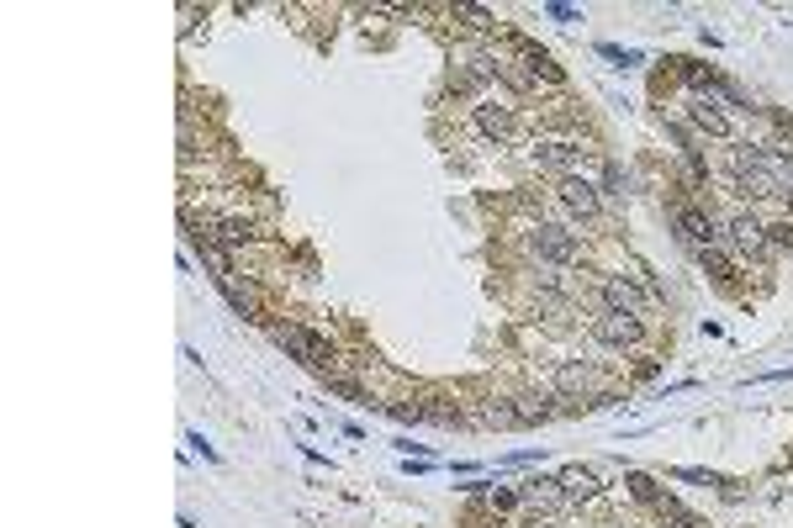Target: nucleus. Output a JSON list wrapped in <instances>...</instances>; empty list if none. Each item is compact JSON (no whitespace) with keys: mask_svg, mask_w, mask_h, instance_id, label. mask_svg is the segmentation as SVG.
Listing matches in <instances>:
<instances>
[{"mask_svg":"<svg viewBox=\"0 0 793 528\" xmlns=\"http://www.w3.org/2000/svg\"><path fill=\"white\" fill-rule=\"evenodd\" d=\"M651 307V291L635 286L630 275H603L598 280V312H624V317H645Z\"/></svg>","mask_w":793,"mask_h":528,"instance_id":"7","label":"nucleus"},{"mask_svg":"<svg viewBox=\"0 0 793 528\" xmlns=\"http://www.w3.org/2000/svg\"><path fill=\"white\" fill-rule=\"evenodd\" d=\"M297 449H302V460H312V465H323V470H334V460H328V455H323L318 444H297Z\"/></svg>","mask_w":793,"mask_h":528,"instance_id":"32","label":"nucleus"},{"mask_svg":"<svg viewBox=\"0 0 793 528\" xmlns=\"http://www.w3.org/2000/svg\"><path fill=\"white\" fill-rule=\"evenodd\" d=\"M624 497L630 502H640V507H656L661 497H667V486H661L651 470H635V465H624Z\"/></svg>","mask_w":793,"mask_h":528,"instance_id":"20","label":"nucleus"},{"mask_svg":"<svg viewBox=\"0 0 793 528\" xmlns=\"http://www.w3.org/2000/svg\"><path fill=\"white\" fill-rule=\"evenodd\" d=\"M466 423H482V428H519V412H513V396H497V391H487L476 407H466Z\"/></svg>","mask_w":793,"mask_h":528,"instance_id":"17","label":"nucleus"},{"mask_svg":"<svg viewBox=\"0 0 793 528\" xmlns=\"http://www.w3.org/2000/svg\"><path fill=\"white\" fill-rule=\"evenodd\" d=\"M556 481H561L566 507H593V502H603V492H608L598 470H593V465H577V460L561 465V470H556Z\"/></svg>","mask_w":793,"mask_h":528,"instance_id":"9","label":"nucleus"},{"mask_svg":"<svg viewBox=\"0 0 793 528\" xmlns=\"http://www.w3.org/2000/svg\"><path fill=\"white\" fill-rule=\"evenodd\" d=\"M381 412H386L392 423H402V428H418V423H423V407L413 402V396H402V402H386Z\"/></svg>","mask_w":793,"mask_h":528,"instance_id":"26","label":"nucleus"},{"mask_svg":"<svg viewBox=\"0 0 793 528\" xmlns=\"http://www.w3.org/2000/svg\"><path fill=\"white\" fill-rule=\"evenodd\" d=\"M265 333L275 338V349H286V360L307 365V344H312V328L307 323H297V317H270Z\"/></svg>","mask_w":793,"mask_h":528,"instance_id":"16","label":"nucleus"},{"mask_svg":"<svg viewBox=\"0 0 793 528\" xmlns=\"http://www.w3.org/2000/svg\"><path fill=\"white\" fill-rule=\"evenodd\" d=\"M503 43L513 48V64H519L534 85H556V90H566V69L550 59V48H540V43H529L524 32H503Z\"/></svg>","mask_w":793,"mask_h":528,"instance_id":"3","label":"nucleus"},{"mask_svg":"<svg viewBox=\"0 0 793 528\" xmlns=\"http://www.w3.org/2000/svg\"><path fill=\"white\" fill-rule=\"evenodd\" d=\"M482 507H487L492 518H508V513H519V507H524V497H519V486L492 481V486H487V497H482Z\"/></svg>","mask_w":793,"mask_h":528,"instance_id":"22","label":"nucleus"},{"mask_svg":"<svg viewBox=\"0 0 793 528\" xmlns=\"http://www.w3.org/2000/svg\"><path fill=\"white\" fill-rule=\"evenodd\" d=\"M593 53H598V59H608L614 69H640V64H645V53H640V48H619V43H598Z\"/></svg>","mask_w":793,"mask_h":528,"instance_id":"24","label":"nucleus"},{"mask_svg":"<svg viewBox=\"0 0 793 528\" xmlns=\"http://www.w3.org/2000/svg\"><path fill=\"white\" fill-rule=\"evenodd\" d=\"M693 259H698V270H704L714 286H735V275H741V259H735L725 243H719V249H698Z\"/></svg>","mask_w":793,"mask_h":528,"instance_id":"18","label":"nucleus"},{"mask_svg":"<svg viewBox=\"0 0 793 528\" xmlns=\"http://www.w3.org/2000/svg\"><path fill=\"white\" fill-rule=\"evenodd\" d=\"M524 243H529V259L534 264H550V270H577V264H582V238L571 233L566 222H545L540 217Z\"/></svg>","mask_w":793,"mask_h":528,"instance_id":"1","label":"nucleus"},{"mask_svg":"<svg viewBox=\"0 0 793 528\" xmlns=\"http://www.w3.org/2000/svg\"><path fill=\"white\" fill-rule=\"evenodd\" d=\"M688 122H693L698 138H714V143L735 138V127H730V117H725V106L709 101V96H688Z\"/></svg>","mask_w":793,"mask_h":528,"instance_id":"12","label":"nucleus"},{"mask_svg":"<svg viewBox=\"0 0 793 528\" xmlns=\"http://www.w3.org/2000/svg\"><path fill=\"white\" fill-rule=\"evenodd\" d=\"M217 291H223V301H228V307H233V317H244V323H260V328L270 323L265 291L254 286L249 275H244V280H228V286H217Z\"/></svg>","mask_w":793,"mask_h":528,"instance_id":"11","label":"nucleus"},{"mask_svg":"<svg viewBox=\"0 0 793 528\" xmlns=\"http://www.w3.org/2000/svg\"><path fill=\"white\" fill-rule=\"evenodd\" d=\"M598 196H603V201H624V196H630V180H624V169L608 164V159H603V169H598Z\"/></svg>","mask_w":793,"mask_h":528,"instance_id":"23","label":"nucleus"},{"mask_svg":"<svg viewBox=\"0 0 793 528\" xmlns=\"http://www.w3.org/2000/svg\"><path fill=\"white\" fill-rule=\"evenodd\" d=\"M423 423H434V428H466V402L460 396H423Z\"/></svg>","mask_w":793,"mask_h":528,"instance_id":"19","label":"nucleus"},{"mask_svg":"<svg viewBox=\"0 0 793 528\" xmlns=\"http://www.w3.org/2000/svg\"><path fill=\"white\" fill-rule=\"evenodd\" d=\"M519 497H524L529 513H571L566 497H561V481H556V476H540V470L519 481Z\"/></svg>","mask_w":793,"mask_h":528,"instance_id":"13","label":"nucleus"},{"mask_svg":"<svg viewBox=\"0 0 793 528\" xmlns=\"http://www.w3.org/2000/svg\"><path fill=\"white\" fill-rule=\"evenodd\" d=\"M212 238L223 243L228 254H238V249H254V243H265L270 233H265L254 217H212Z\"/></svg>","mask_w":793,"mask_h":528,"instance_id":"14","label":"nucleus"},{"mask_svg":"<svg viewBox=\"0 0 793 528\" xmlns=\"http://www.w3.org/2000/svg\"><path fill=\"white\" fill-rule=\"evenodd\" d=\"M778 381H793V365L788 370H762V375H751L746 386H778Z\"/></svg>","mask_w":793,"mask_h":528,"instance_id":"31","label":"nucleus"},{"mask_svg":"<svg viewBox=\"0 0 793 528\" xmlns=\"http://www.w3.org/2000/svg\"><path fill=\"white\" fill-rule=\"evenodd\" d=\"M540 460H545V449H513V455H497V470H529Z\"/></svg>","mask_w":793,"mask_h":528,"instance_id":"28","label":"nucleus"},{"mask_svg":"<svg viewBox=\"0 0 793 528\" xmlns=\"http://www.w3.org/2000/svg\"><path fill=\"white\" fill-rule=\"evenodd\" d=\"M550 391H556L561 402H587V396L598 391V370L587 360H561L550 370Z\"/></svg>","mask_w":793,"mask_h":528,"instance_id":"10","label":"nucleus"},{"mask_svg":"<svg viewBox=\"0 0 793 528\" xmlns=\"http://www.w3.org/2000/svg\"><path fill=\"white\" fill-rule=\"evenodd\" d=\"M445 16H450V22H460L466 32H476V37H492L497 32V16L487 6H466V0H455V6H445Z\"/></svg>","mask_w":793,"mask_h":528,"instance_id":"21","label":"nucleus"},{"mask_svg":"<svg viewBox=\"0 0 793 528\" xmlns=\"http://www.w3.org/2000/svg\"><path fill=\"white\" fill-rule=\"evenodd\" d=\"M667 476H672V481H688V486H725V476H714V470H698V465H672Z\"/></svg>","mask_w":793,"mask_h":528,"instance_id":"27","label":"nucleus"},{"mask_svg":"<svg viewBox=\"0 0 793 528\" xmlns=\"http://www.w3.org/2000/svg\"><path fill=\"white\" fill-rule=\"evenodd\" d=\"M725 249L730 254H741V259H767L772 249H767V217L762 212H730L725 217Z\"/></svg>","mask_w":793,"mask_h":528,"instance_id":"4","label":"nucleus"},{"mask_svg":"<svg viewBox=\"0 0 793 528\" xmlns=\"http://www.w3.org/2000/svg\"><path fill=\"white\" fill-rule=\"evenodd\" d=\"M556 201H561V212L577 217V222H598V217H603L598 180H587V175H566V180H556Z\"/></svg>","mask_w":793,"mask_h":528,"instance_id":"8","label":"nucleus"},{"mask_svg":"<svg viewBox=\"0 0 793 528\" xmlns=\"http://www.w3.org/2000/svg\"><path fill=\"white\" fill-rule=\"evenodd\" d=\"M598 349H640L645 344V317H624V312H598L593 323H587Z\"/></svg>","mask_w":793,"mask_h":528,"instance_id":"5","label":"nucleus"},{"mask_svg":"<svg viewBox=\"0 0 793 528\" xmlns=\"http://www.w3.org/2000/svg\"><path fill=\"white\" fill-rule=\"evenodd\" d=\"M672 233H677V243H688V249L698 254V249H719V243H725V222H719L709 206L682 201L672 212Z\"/></svg>","mask_w":793,"mask_h":528,"instance_id":"2","label":"nucleus"},{"mask_svg":"<svg viewBox=\"0 0 793 528\" xmlns=\"http://www.w3.org/2000/svg\"><path fill=\"white\" fill-rule=\"evenodd\" d=\"M186 444H191V455H201L207 465H223V455H217V444L207 439V433H186Z\"/></svg>","mask_w":793,"mask_h":528,"instance_id":"30","label":"nucleus"},{"mask_svg":"<svg viewBox=\"0 0 793 528\" xmlns=\"http://www.w3.org/2000/svg\"><path fill=\"white\" fill-rule=\"evenodd\" d=\"M788 455H793V444H788Z\"/></svg>","mask_w":793,"mask_h":528,"instance_id":"34","label":"nucleus"},{"mask_svg":"<svg viewBox=\"0 0 793 528\" xmlns=\"http://www.w3.org/2000/svg\"><path fill=\"white\" fill-rule=\"evenodd\" d=\"M550 22H561V27H571V22H582V6H566V0H545L540 6Z\"/></svg>","mask_w":793,"mask_h":528,"instance_id":"29","label":"nucleus"},{"mask_svg":"<svg viewBox=\"0 0 793 528\" xmlns=\"http://www.w3.org/2000/svg\"><path fill=\"white\" fill-rule=\"evenodd\" d=\"M180 528H201V523H196V518H186V513H180Z\"/></svg>","mask_w":793,"mask_h":528,"instance_id":"33","label":"nucleus"},{"mask_svg":"<svg viewBox=\"0 0 793 528\" xmlns=\"http://www.w3.org/2000/svg\"><path fill=\"white\" fill-rule=\"evenodd\" d=\"M556 402H561V396L550 391V386H545V391H540V386L519 391V396H513V412H519V428H540V423H550V418L561 412Z\"/></svg>","mask_w":793,"mask_h":528,"instance_id":"15","label":"nucleus"},{"mask_svg":"<svg viewBox=\"0 0 793 528\" xmlns=\"http://www.w3.org/2000/svg\"><path fill=\"white\" fill-rule=\"evenodd\" d=\"M471 127L482 132L492 148H508L513 138H519V111H513L508 101H476L471 106Z\"/></svg>","mask_w":793,"mask_h":528,"instance_id":"6","label":"nucleus"},{"mask_svg":"<svg viewBox=\"0 0 793 528\" xmlns=\"http://www.w3.org/2000/svg\"><path fill=\"white\" fill-rule=\"evenodd\" d=\"M767 249L772 254H793V217H772L767 222Z\"/></svg>","mask_w":793,"mask_h":528,"instance_id":"25","label":"nucleus"}]
</instances>
